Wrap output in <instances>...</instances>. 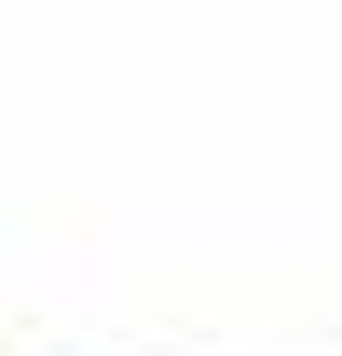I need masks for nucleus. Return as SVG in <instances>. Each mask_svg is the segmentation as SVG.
I'll return each mask as SVG.
<instances>
[]
</instances>
